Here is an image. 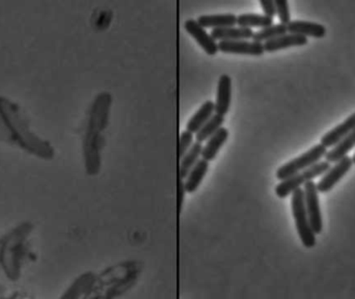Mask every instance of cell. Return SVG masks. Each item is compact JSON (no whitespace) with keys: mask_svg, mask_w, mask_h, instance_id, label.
<instances>
[{"mask_svg":"<svg viewBox=\"0 0 355 299\" xmlns=\"http://www.w3.org/2000/svg\"><path fill=\"white\" fill-rule=\"evenodd\" d=\"M33 231V223L23 221L0 235V299H31L19 282L31 258Z\"/></svg>","mask_w":355,"mask_h":299,"instance_id":"obj_1","label":"cell"},{"mask_svg":"<svg viewBox=\"0 0 355 299\" xmlns=\"http://www.w3.org/2000/svg\"><path fill=\"white\" fill-rule=\"evenodd\" d=\"M0 139L37 158L50 160L54 157L51 144L31 129L20 105L4 96H0Z\"/></svg>","mask_w":355,"mask_h":299,"instance_id":"obj_2","label":"cell"},{"mask_svg":"<svg viewBox=\"0 0 355 299\" xmlns=\"http://www.w3.org/2000/svg\"><path fill=\"white\" fill-rule=\"evenodd\" d=\"M292 213L295 221L296 230L304 248H312L316 246V235L311 228L304 204V191L302 188H298L291 196Z\"/></svg>","mask_w":355,"mask_h":299,"instance_id":"obj_3","label":"cell"},{"mask_svg":"<svg viewBox=\"0 0 355 299\" xmlns=\"http://www.w3.org/2000/svg\"><path fill=\"white\" fill-rule=\"evenodd\" d=\"M329 169H331V163L327 162V160L319 161L309 169L281 181V183L277 184L275 187V194L279 198H286L298 188H302V185H306L309 182L324 175Z\"/></svg>","mask_w":355,"mask_h":299,"instance_id":"obj_4","label":"cell"},{"mask_svg":"<svg viewBox=\"0 0 355 299\" xmlns=\"http://www.w3.org/2000/svg\"><path fill=\"white\" fill-rule=\"evenodd\" d=\"M327 152V149L324 146L317 144L314 147L304 152V154L300 155V156L295 157V158L282 165L277 169L275 176L279 181H283V180L292 177V176L309 169L312 165L316 164L319 161H321V158L325 157Z\"/></svg>","mask_w":355,"mask_h":299,"instance_id":"obj_5","label":"cell"},{"mask_svg":"<svg viewBox=\"0 0 355 299\" xmlns=\"http://www.w3.org/2000/svg\"><path fill=\"white\" fill-rule=\"evenodd\" d=\"M304 204H306V213L311 228L315 235L322 233L323 221L321 214L320 205H319V191L314 181L309 182L304 185Z\"/></svg>","mask_w":355,"mask_h":299,"instance_id":"obj_6","label":"cell"},{"mask_svg":"<svg viewBox=\"0 0 355 299\" xmlns=\"http://www.w3.org/2000/svg\"><path fill=\"white\" fill-rule=\"evenodd\" d=\"M352 165H354V161H352L350 156L344 157L343 159L336 162L334 166H331V169L323 175V177L316 184L318 191L321 194H327V192L331 191L335 187L336 184L352 169Z\"/></svg>","mask_w":355,"mask_h":299,"instance_id":"obj_7","label":"cell"},{"mask_svg":"<svg viewBox=\"0 0 355 299\" xmlns=\"http://www.w3.org/2000/svg\"><path fill=\"white\" fill-rule=\"evenodd\" d=\"M218 51L223 53L250 56H261L265 53L264 44L258 43L252 40L219 42Z\"/></svg>","mask_w":355,"mask_h":299,"instance_id":"obj_8","label":"cell"},{"mask_svg":"<svg viewBox=\"0 0 355 299\" xmlns=\"http://www.w3.org/2000/svg\"><path fill=\"white\" fill-rule=\"evenodd\" d=\"M185 31L196 40V43L202 48L208 55H215L218 52V43L213 39L211 33L206 28L200 26L198 21L194 19H188L184 23Z\"/></svg>","mask_w":355,"mask_h":299,"instance_id":"obj_9","label":"cell"},{"mask_svg":"<svg viewBox=\"0 0 355 299\" xmlns=\"http://www.w3.org/2000/svg\"><path fill=\"white\" fill-rule=\"evenodd\" d=\"M232 78L230 75L223 74L217 85L215 114L225 117L229 112L232 103Z\"/></svg>","mask_w":355,"mask_h":299,"instance_id":"obj_10","label":"cell"},{"mask_svg":"<svg viewBox=\"0 0 355 299\" xmlns=\"http://www.w3.org/2000/svg\"><path fill=\"white\" fill-rule=\"evenodd\" d=\"M355 130V112L348 117L343 123L329 130L327 135L321 137V145L325 148H333L336 144L339 143L342 139L349 135Z\"/></svg>","mask_w":355,"mask_h":299,"instance_id":"obj_11","label":"cell"},{"mask_svg":"<svg viewBox=\"0 0 355 299\" xmlns=\"http://www.w3.org/2000/svg\"><path fill=\"white\" fill-rule=\"evenodd\" d=\"M287 28L289 33H295L306 37L322 39L327 35V28L324 25L312 22V21L291 20V22L287 25Z\"/></svg>","mask_w":355,"mask_h":299,"instance_id":"obj_12","label":"cell"},{"mask_svg":"<svg viewBox=\"0 0 355 299\" xmlns=\"http://www.w3.org/2000/svg\"><path fill=\"white\" fill-rule=\"evenodd\" d=\"M308 43V37L288 33L263 44H264L265 52L271 53V52L279 51V50L286 49V48L304 46Z\"/></svg>","mask_w":355,"mask_h":299,"instance_id":"obj_13","label":"cell"},{"mask_svg":"<svg viewBox=\"0 0 355 299\" xmlns=\"http://www.w3.org/2000/svg\"><path fill=\"white\" fill-rule=\"evenodd\" d=\"M229 130L225 128V127H221L216 133H214V135L206 142L205 146H202V159L208 161V162L214 160L219 151H220L223 146L225 145V142L229 139Z\"/></svg>","mask_w":355,"mask_h":299,"instance_id":"obj_14","label":"cell"},{"mask_svg":"<svg viewBox=\"0 0 355 299\" xmlns=\"http://www.w3.org/2000/svg\"><path fill=\"white\" fill-rule=\"evenodd\" d=\"M196 21L204 28H225V27L236 26L237 16L233 12L202 15V16L198 17Z\"/></svg>","mask_w":355,"mask_h":299,"instance_id":"obj_15","label":"cell"},{"mask_svg":"<svg viewBox=\"0 0 355 299\" xmlns=\"http://www.w3.org/2000/svg\"><path fill=\"white\" fill-rule=\"evenodd\" d=\"M215 112L214 102L208 100V101L202 103V105L196 110V114L189 119L186 125V130L196 135L211 118Z\"/></svg>","mask_w":355,"mask_h":299,"instance_id":"obj_16","label":"cell"},{"mask_svg":"<svg viewBox=\"0 0 355 299\" xmlns=\"http://www.w3.org/2000/svg\"><path fill=\"white\" fill-rule=\"evenodd\" d=\"M254 31L252 29L240 26L215 28L211 31V35L215 41H238V40H252Z\"/></svg>","mask_w":355,"mask_h":299,"instance_id":"obj_17","label":"cell"},{"mask_svg":"<svg viewBox=\"0 0 355 299\" xmlns=\"http://www.w3.org/2000/svg\"><path fill=\"white\" fill-rule=\"evenodd\" d=\"M209 171V162L200 158L198 162L194 165L193 169L189 171L185 181H184V187H185L187 194H193L200 187L204 178L206 177Z\"/></svg>","mask_w":355,"mask_h":299,"instance_id":"obj_18","label":"cell"},{"mask_svg":"<svg viewBox=\"0 0 355 299\" xmlns=\"http://www.w3.org/2000/svg\"><path fill=\"white\" fill-rule=\"evenodd\" d=\"M355 147V130L347 137L342 139L339 143L336 144L331 150L327 151L325 154V160L327 162L336 163L348 156V153Z\"/></svg>","mask_w":355,"mask_h":299,"instance_id":"obj_19","label":"cell"},{"mask_svg":"<svg viewBox=\"0 0 355 299\" xmlns=\"http://www.w3.org/2000/svg\"><path fill=\"white\" fill-rule=\"evenodd\" d=\"M202 144L194 142L192 147L182 157L181 162H180V180H185L189 171L202 158Z\"/></svg>","mask_w":355,"mask_h":299,"instance_id":"obj_20","label":"cell"},{"mask_svg":"<svg viewBox=\"0 0 355 299\" xmlns=\"http://www.w3.org/2000/svg\"><path fill=\"white\" fill-rule=\"evenodd\" d=\"M273 24V18L258 12H243L237 16V25L244 28H265Z\"/></svg>","mask_w":355,"mask_h":299,"instance_id":"obj_21","label":"cell"},{"mask_svg":"<svg viewBox=\"0 0 355 299\" xmlns=\"http://www.w3.org/2000/svg\"><path fill=\"white\" fill-rule=\"evenodd\" d=\"M223 123H225V117L217 114H213L212 118L194 135L196 142L202 144L204 142L208 141L214 133H216L223 127Z\"/></svg>","mask_w":355,"mask_h":299,"instance_id":"obj_22","label":"cell"},{"mask_svg":"<svg viewBox=\"0 0 355 299\" xmlns=\"http://www.w3.org/2000/svg\"><path fill=\"white\" fill-rule=\"evenodd\" d=\"M286 33H288L287 25L282 24V23H273L270 26L254 31L252 40L263 44V42L265 43V42L270 41V40L275 39L279 35H286Z\"/></svg>","mask_w":355,"mask_h":299,"instance_id":"obj_23","label":"cell"},{"mask_svg":"<svg viewBox=\"0 0 355 299\" xmlns=\"http://www.w3.org/2000/svg\"><path fill=\"white\" fill-rule=\"evenodd\" d=\"M275 6H277V15L279 16L282 24L288 25L291 22V12H290L289 3L285 0H277Z\"/></svg>","mask_w":355,"mask_h":299,"instance_id":"obj_24","label":"cell"},{"mask_svg":"<svg viewBox=\"0 0 355 299\" xmlns=\"http://www.w3.org/2000/svg\"><path fill=\"white\" fill-rule=\"evenodd\" d=\"M194 144V135L188 130L182 131L180 135V158L187 153Z\"/></svg>","mask_w":355,"mask_h":299,"instance_id":"obj_25","label":"cell"},{"mask_svg":"<svg viewBox=\"0 0 355 299\" xmlns=\"http://www.w3.org/2000/svg\"><path fill=\"white\" fill-rule=\"evenodd\" d=\"M261 6H262L263 12L266 16L273 18L277 15V6H275V2L271 1V0H261Z\"/></svg>","mask_w":355,"mask_h":299,"instance_id":"obj_26","label":"cell"},{"mask_svg":"<svg viewBox=\"0 0 355 299\" xmlns=\"http://www.w3.org/2000/svg\"><path fill=\"white\" fill-rule=\"evenodd\" d=\"M185 194L186 190L185 187H184V180H180L179 184V194H178V198H179V210L180 212L182 211V207H183V202L185 200Z\"/></svg>","mask_w":355,"mask_h":299,"instance_id":"obj_27","label":"cell"},{"mask_svg":"<svg viewBox=\"0 0 355 299\" xmlns=\"http://www.w3.org/2000/svg\"><path fill=\"white\" fill-rule=\"evenodd\" d=\"M352 161H354V164H355V153L354 154V156L352 157Z\"/></svg>","mask_w":355,"mask_h":299,"instance_id":"obj_28","label":"cell"}]
</instances>
